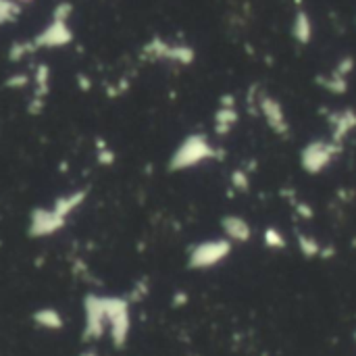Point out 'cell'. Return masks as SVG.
Listing matches in <instances>:
<instances>
[{"instance_id":"11","label":"cell","mask_w":356,"mask_h":356,"mask_svg":"<svg viewBox=\"0 0 356 356\" xmlns=\"http://www.w3.org/2000/svg\"><path fill=\"white\" fill-rule=\"evenodd\" d=\"M300 248H302V252L309 254V257H315V254L321 252L319 244H315L313 240H305V238H300Z\"/></svg>"},{"instance_id":"6","label":"cell","mask_w":356,"mask_h":356,"mask_svg":"<svg viewBox=\"0 0 356 356\" xmlns=\"http://www.w3.org/2000/svg\"><path fill=\"white\" fill-rule=\"evenodd\" d=\"M86 190H75V192H69V194H63V196H58L50 207H52V211L60 217V219H69L81 204H83V200H86Z\"/></svg>"},{"instance_id":"2","label":"cell","mask_w":356,"mask_h":356,"mask_svg":"<svg viewBox=\"0 0 356 356\" xmlns=\"http://www.w3.org/2000/svg\"><path fill=\"white\" fill-rule=\"evenodd\" d=\"M106 313H108V338L113 346L123 348L131 332L129 302L119 296H106Z\"/></svg>"},{"instance_id":"13","label":"cell","mask_w":356,"mask_h":356,"mask_svg":"<svg viewBox=\"0 0 356 356\" xmlns=\"http://www.w3.org/2000/svg\"><path fill=\"white\" fill-rule=\"evenodd\" d=\"M265 238H267V244H269V246H273V242H277V248H282V246L286 244V242H284V238H282L275 229H269Z\"/></svg>"},{"instance_id":"12","label":"cell","mask_w":356,"mask_h":356,"mask_svg":"<svg viewBox=\"0 0 356 356\" xmlns=\"http://www.w3.org/2000/svg\"><path fill=\"white\" fill-rule=\"evenodd\" d=\"M300 27L298 29H294V33L300 38V40H309V21L305 19V15H300Z\"/></svg>"},{"instance_id":"5","label":"cell","mask_w":356,"mask_h":356,"mask_svg":"<svg viewBox=\"0 0 356 356\" xmlns=\"http://www.w3.org/2000/svg\"><path fill=\"white\" fill-rule=\"evenodd\" d=\"M229 252V244L227 242H209V244H200L194 248L192 257H190V265L192 267H211L215 263H219L225 254Z\"/></svg>"},{"instance_id":"1","label":"cell","mask_w":356,"mask_h":356,"mask_svg":"<svg viewBox=\"0 0 356 356\" xmlns=\"http://www.w3.org/2000/svg\"><path fill=\"white\" fill-rule=\"evenodd\" d=\"M83 342H98L108 336V313H106V296L88 294L83 298Z\"/></svg>"},{"instance_id":"4","label":"cell","mask_w":356,"mask_h":356,"mask_svg":"<svg viewBox=\"0 0 356 356\" xmlns=\"http://www.w3.org/2000/svg\"><path fill=\"white\" fill-rule=\"evenodd\" d=\"M67 225L65 219H60L52 207H38L31 211L29 215V236L31 238H48L54 236L56 232H60Z\"/></svg>"},{"instance_id":"3","label":"cell","mask_w":356,"mask_h":356,"mask_svg":"<svg viewBox=\"0 0 356 356\" xmlns=\"http://www.w3.org/2000/svg\"><path fill=\"white\" fill-rule=\"evenodd\" d=\"M209 156H211V148H209L207 140L200 138V136H192L171 156V169H175V171L188 169V167H192V165H196V163H200L202 159H209Z\"/></svg>"},{"instance_id":"9","label":"cell","mask_w":356,"mask_h":356,"mask_svg":"<svg viewBox=\"0 0 356 356\" xmlns=\"http://www.w3.org/2000/svg\"><path fill=\"white\" fill-rule=\"evenodd\" d=\"M225 232L232 240H240L246 242L250 238V227L246 225V221L238 219V217H229L225 219Z\"/></svg>"},{"instance_id":"10","label":"cell","mask_w":356,"mask_h":356,"mask_svg":"<svg viewBox=\"0 0 356 356\" xmlns=\"http://www.w3.org/2000/svg\"><path fill=\"white\" fill-rule=\"evenodd\" d=\"M98 163L100 165H113L115 163V152L108 146H104V144L98 146Z\"/></svg>"},{"instance_id":"14","label":"cell","mask_w":356,"mask_h":356,"mask_svg":"<svg viewBox=\"0 0 356 356\" xmlns=\"http://www.w3.org/2000/svg\"><path fill=\"white\" fill-rule=\"evenodd\" d=\"M79 356H98V355H96L94 350H83V353H81Z\"/></svg>"},{"instance_id":"8","label":"cell","mask_w":356,"mask_h":356,"mask_svg":"<svg viewBox=\"0 0 356 356\" xmlns=\"http://www.w3.org/2000/svg\"><path fill=\"white\" fill-rule=\"evenodd\" d=\"M334 152H336V148H330L327 144H313L305 152V169L317 173L319 169H323L332 161Z\"/></svg>"},{"instance_id":"7","label":"cell","mask_w":356,"mask_h":356,"mask_svg":"<svg viewBox=\"0 0 356 356\" xmlns=\"http://www.w3.org/2000/svg\"><path fill=\"white\" fill-rule=\"evenodd\" d=\"M33 325H38L44 332H60L65 327V317L60 315V311L52 309V307H42L31 315Z\"/></svg>"}]
</instances>
